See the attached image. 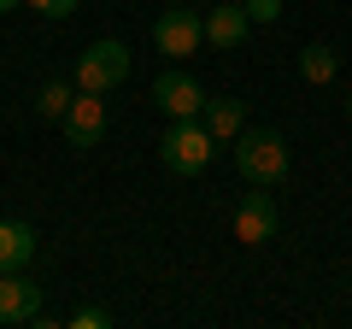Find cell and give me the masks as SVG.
I'll use <instances>...</instances> for the list:
<instances>
[{
	"mask_svg": "<svg viewBox=\"0 0 352 329\" xmlns=\"http://www.w3.org/2000/svg\"><path fill=\"white\" fill-rule=\"evenodd\" d=\"M106 323H112L106 306H76V312H71V329H106Z\"/></svg>",
	"mask_w": 352,
	"mask_h": 329,
	"instance_id": "cell-14",
	"label": "cell"
},
{
	"mask_svg": "<svg viewBox=\"0 0 352 329\" xmlns=\"http://www.w3.org/2000/svg\"><path fill=\"white\" fill-rule=\"evenodd\" d=\"M241 6H247L252 24H276V18H282V0H241Z\"/></svg>",
	"mask_w": 352,
	"mask_h": 329,
	"instance_id": "cell-15",
	"label": "cell"
},
{
	"mask_svg": "<svg viewBox=\"0 0 352 329\" xmlns=\"http://www.w3.org/2000/svg\"><path fill=\"white\" fill-rule=\"evenodd\" d=\"M346 118H352V100H346Z\"/></svg>",
	"mask_w": 352,
	"mask_h": 329,
	"instance_id": "cell-18",
	"label": "cell"
},
{
	"mask_svg": "<svg viewBox=\"0 0 352 329\" xmlns=\"http://www.w3.org/2000/svg\"><path fill=\"white\" fill-rule=\"evenodd\" d=\"M30 259H36V229H30L24 217L0 224V270H24Z\"/></svg>",
	"mask_w": 352,
	"mask_h": 329,
	"instance_id": "cell-10",
	"label": "cell"
},
{
	"mask_svg": "<svg viewBox=\"0 0 352 329\" xmlns=\"http://www.w3.org/2000/svg\"><path fill=\"white\" fill-rule=\"evenodd\" d=\"M153 100L170 118H200L206 112V94H200V83H194L188 71H164L159 83H153Z\"/></svg>",
	"mask_w": 352,
	"mask_h": 329,
	"instance_id": "cell-9",
	"label": "cell"
},
{
	"mask_svg": "<svg viewBox=\"0 0 352 329\" xmlns=\"http://www.w3.org/2000/svg\"><path fill=\"white\" fill-rule=\"evenodd\" d=\"M24 6H36L41 18H71L76 12V0H24Z\"/></svg>",
	"mask_w": 352,
	"mask_h": 329,
	"instance_id": "cell-16",
	"label": "cell"
},
{
	"mask_svg": "<svg viewBox=\"0 0 352 329\" xmlns=\"http://www.w3.org/2000/svg\"><path fill=\"white\" fill-rule=\"evenodd\" d=\"M100 136H106V94L76 89L71 112H65V141H71V147H94Z\"/></svg>",
	"mask_w": 352,
	"mask_h": 329,
	"instance_id": "cell-6",
	"label": "cell"
},
{
	"mask_svg": "<svg viewBox=\"0 0 352 329\" xmlns=\"http://www.w3.org/2000/svg\"><path fill=\"white\" fill-rule=\"evenodd\" d=\"M200 41H206V18L188 12V6H164V12L153 18V47H159L164 59H176V65L194 59Z\"/></svg>",
	"mask_w": 352,
	"mask_h": 329,
	"instance_id": "cell-3",
	"label": "cell"
},
{
	"mask_svg": "<svg viewBox=\"0 0 352 329\" xmlns=\"http://www.w3.org/2000/svg\"><path fill=\"white\" fill-rule=\"evenodd\" d=\"M276 224H282L276 200H270V194H247V200H241V212H235V241L264 247V241H276Z\"/></svg>",
	"mask_w": 352,
	"mask_h": 329,
	"instance_id": "cell-8",
	"label": "cell"
},
{
	"mask_svg": "<svg viewBox=\"0 0 352 329\" xmlns=\"http://www.w3.org/2000/svg\"><path fill=\"white\" fill-rule=\"evenodd\" d=\"M247 30H252L247 6H241V0H217L212 12H206V47H217V53H235L241 41H247Z\"/></svg>",
	"mask_w": 352,
	"mask_h": 329,
	"instance_id": "cell-7",
	"label": "cell"
},
{
	"mask_svg": "<svg viewBox=\"0 0 352 329\" xmlns=\"http://www.w3.org/2000/svg\"><path fill=\"white\" fill-rule=\"evenodd\" d=\"M212 153H217V136L200 118H176V124L164 129V141H159L164 171H176V177H200L206 164H212Z\"/></svg>",
	"mask_w": 352,
	"mask_h": 329,
	"instance_id": "cell-2",
	"label": "cell"
},
{
	"mask_svg": "<svg viewBox=\"0 0 352 329\" xmlns=\"http://www.w3.org/2000/svg\"><path fill=\"white\" fill-rule=\"evenodd\" d=\"M41 317V282L24 270H0V329L36 323Z\"/></svg>",
	"mask_w": 352,
	"mask_h": 329,
	"instance_id": "cell-5",
	"label": "cell"
},
{
	"mask_svg": "<svg viewBox=\"0 0 352 329\" xmlns=\"http://www.w3.org/2000/svg\"><path fill=\"white\" fill-rule=\"evenodd\" d=\"M335 47H323V41H311V47H305L300 53V76H305V83H329V76H335Z\"/></svg>",
	"mask_w": 352,
	"mask_h": 329,
	"instance_id": "cell-13",
	"label": "cell"
},
{
	"mask_svg": "<svg viewBox=\"0 0 352 329\" xmlns=\"http://www.w3.org/2000/svg\"><path fill=\"white\" fill-rule=\"evenodd\" d=\"M124 76H129V47L124 41H94V47L76 59V89H88V94L118 89Z\"/></svg>",
	"mask_w": 352,
	"mask_h": 329,
	"instance_id": "cell-4",
	"label": "cell"
},
{
	"mask_svg": "<svg viewBox=\"0 0 352 329\" xmlns=\"http://www.w3.org/2000/svg\"><path fill=\"white\" fill-rule=\"evenodd\" d=\"M235 171L252 189H282V177H288V141L276 129H247V136H235Z\"/></svg>",
	"mask_w": 352,
	"mask_h": 329,
	"instance_id": "cell-1",
	"label": "cell"
},
{
	"mask_svg": "<svg viewBox=\"0 0 352 329\" xmlns=\"http://www.w3.org/2000/svg\"><path fill=\"white\" fill-rule=\"evenodd\" d=\"M200 124L212 129L217 141H235V136H241V100H206Z\"/></svg>",
	"mask_w": 352,
	"mask_h": 329,
	"instance_id": "cell-11",
	"label": "cell"
},
{
	"mask_svg": "<svg viewBox=\"0 0 352 329\" xmlns=\"http://www.w3.org/2000/svg\"><path fill=\"white\" fill-rule=\"evenodd\" d=\"M71 100H76L71 83H41V89H36V118H59V124H65Z\"/></svg>",
	"mask_w": 352,
	"mask_h": 329,
	"instance_id": "cell-12",
	"label": "cell"
},
{
	"mask_svg": "<svg viewBox=\"0 0 352 329\" xmlns=\"http://www.w3.org/2000/svg\"><path fill=\"white\" fill-rule=\"evenodd\" d=\"M12 6H24V0H0V12H12Z\"/></svg>",
	"mask_w": 352,
	"mask_h": 329,
	"instance_id": "cell-17",
	"label": "cell"
}]
</instances>
